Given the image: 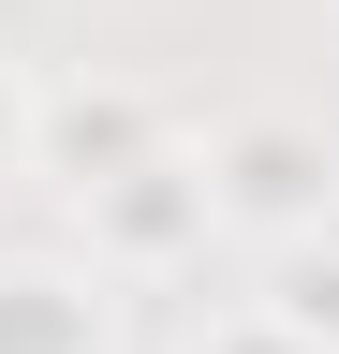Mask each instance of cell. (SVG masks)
Masks as SVG:
<instances>
[{
  "label": "cell",
  "instance_id": "obj_1",
  "mask_svg": "<svg viewBox=\"0 0 339 354\" xmlns=\"http://www.w3.org/2000/svg\"><path fill=\"white\" fill-rule=\"evenodd\" d=\"M206 207H236V221H310V207H325V148L280 133V118H251V133H222V162H206Z\"/></svg>",
  "mask_w": 339,
  "mask_h": 354
},
{
  "label": "cell",
  "instance_id": "obj_2",
  "mask_svg": "<svg viewBox=\"0 0 339 354\" xmlns=\"http://www.w3.org/2000/svg\"><path fill=\"white\" fill-rule=\"evenodd\" d=\"M266 325H280L295 354H325V339H339V251H325V266H310V251L280 266V295H266Z\"/></svg>",
  "mask_w": 339,
  "mask_h": 354
},
{
  "label": "cell",
  "instance_id": "obj_3",
  "mask_svg": "<svg viewBox=\"0 0 339 354\" xmlns=\"http://www.w3.org/2000/svg\"><path fill=\"white\" fill-rule=\"evenodd\" d=\"M0 354H89V325L59 310V281H0Z\"/></svg>",
  "mask_w": 339,
  "mask_h": 354
},
{
  "label": "cell",
  "instance_id": "obj_4",
  "mask_svg": "<svg viewBox=\"0 0 339 354\" xmlns=\"http://www.w3.org/2000/svg\"><path fill=\"white\" fill-rule=\"evenodd\" d=\"M222 354H295V339H280V325H251V339H222Z\"/></svg>",
  "mask_w": 339,
  "mask_h": 354
}]
</instances>
